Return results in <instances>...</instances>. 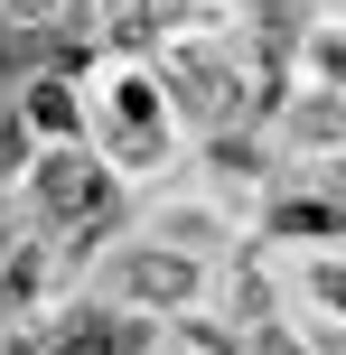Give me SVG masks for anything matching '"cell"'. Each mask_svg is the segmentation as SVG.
Returning <instances> with one entry per match:
<instances>
[{"label": "cell", "mask_w": 346, "mask_h": 355, "mask_svg": "<svg viewBox=\"0 0 346 355\" xmlns=\"http://www.w3.org/2000/svg\"><path fill=\"white\" fill-rule=\"evenodd\" d=\"M122 281H131V300H159V309L197 300V262H178V252H131Z\"/></svg>", "instance_id": "2"}, {"label": "cell", "mask_w": 346, "mask_h": 355, "mask_svg": "<svg viewBox=\"0 0 346 355\" xmlns=\"http://www.w3.org/2000/svg\"><path fill=\"white\" fill-rule=\"evenodd\" d=\"M28 122H37V131H75V94H66V75H37V85H28Z\"/></svg>", "instance_id": "3"}, {"label": "cell", "mask_w": 346, "mask_h": 355, "mask_svg": "<svg viewBox=\"0 0 346 355\" xmlns=\"http://www.w3.org/2000/svg\"><path fill=\"white\" fill-rule=\"evenodd\" d=\"M131 346H141V327H112V318H85V327H75V337L56 346V355H131Z\"/></svg>", "instance_id": "4"}, {"label": "cell", "mask_w": 346, "mask_h": 355, "mask_svg": "<svg viewBox=\"0 0 346 355\" xmlns=\"http://www.w3.org/2000/svg\"><path fill=\"white\" fill-rule=\"evenodd\" d=\"M37 196H47V215H103V159H85V150H56V159H37Z\"/></svg>", "instance_id": "1"}, {"label": "cell", "mask_w": 346, "mask_h": 355, "mask_svg": "<svg viewBox=\"0 0 346 355\" xmlns=\"http://www.w3.org/2000/svg\"><path fill=\"white\" fill-rule=\"evenodd\" d=\"M318 300H337V309H346V271H318Z\"/></svg>", "instance_id": "5"}]
</instances>
